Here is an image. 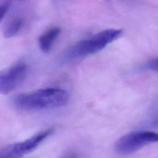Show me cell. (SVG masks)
I'll use <instances>...</instances> for the list:
<instances>
[{"instance_id": "1", "label": "cell", "mask_w": 158, "mask_h": 158, "mask_svg": "<svg viewBox=\"0 0 158 158\" xmlns=\"http://www.w3.org/2000/svg\"><path fill=\"white\" fill-rule=\"evenodd\" d=\"M69 94L58 88H46L25 93L13 98L14 106L21 110H34L60 107L69 101Z\"/></svg>"}, {"instance_id": "2", "label": "cell", "mask_w": 158, "mask_h": 158, "mask_svg": "<svg viewBox=\"0 0 158 158\" xmlns=\"http://www.w3.org/2000/svg\"><path fill=\"white\" fill-rule=\"evenodd\" d=\"M122 34L120 29L110 28L102 30L90 38L80 40L66 51L63 57L64 60L68 62L99 52L120 38Z\"/></svg>"}, {"instance_id": "3", "label": "cell", "mask_w": 158, "mask_h": 158, "mask_svg": "<svg viewBox=\"0 0 158 158\" xmlns=\"http://www.w3.org/2000/svg\"><path fill=\"white\" fill-rule=\"evenodd\" d=\"M156 133L148 130H136L126 133L120 137L115 144L116 151L124 156L133 154L144 146L157 142Z\"/></svg>"}, {"instance_id": "4", "label": "cell", "mask_w": 158, "mask_h": 158, "mask_svg": "<svg viewBox=\"0 0 158 158\" xmlns=\"http://www.w3.org/2000/svg\"><path fill=\"white\" fill-rule=\"evenodd\" d=\"M50 128L41 131L25 140L9 144L0 149V158H21L34 151L52 133Z\"/></svg>"}, {"instance_id": "5", "label": "cell", "mask_w": 158, "mask_h": 158, "mask_svg": "<svg viewBox=\"0 0 158 158\" xmlns=\"http://www.w3.org/2000/svg\"><path fill=\"white\" fill-rule=\"evenodd\" d=\"M27 66L19 62L0 71V94H7L17 89L25 80Z\"/></svg>"}, {"instance_id": "6", "label": "cell", "mask_w": 158, "mask_h": 158, "mask_svg": "<svg viewBox=\"0 0 158 158\" xmlns=\"http://www.w3.org/2000/svg\"><path fill=\"white\" fill-rule=\"evenodd\" d=\"M61 33L60 28L53 27L45 31L38 38V44L43 52H48Z\"/></svg>"}, {"instance_id": "7", "label": "cell", "mask_w": 158, "mask_h": 158, "mask_svg": "<svg viewBox=\"0 0 158 158\" xmlns=\"http://www.w3.org/2000/svg\"><path fill=\"white\" fill-rule=\"evenodd\" d=\"M23 24V20L21 18H15L10 22L5 27L3 35L5 38H11L20 30Z\"/></svg>"}, {"instance_id": "8", "label": "cell", "mask_w": 158, "mask_h": 158, "mask_svg": "<svg viewBox=\"0 0 158 158\" xmlns=\"http://www.w3.org/2000/svg\"><path fill=\"white\" fill-rule=\"evenodd\" d=\"M143 69L157 72V58H152L148 60L142 67Z\"/></svg>"}, {"instance_id": "9", "label": "cell", "mask_w": 158, "mask_h": 158, "mask_svg": "<svg viewBox=\"0 0 158 158\" xmlns=\"http://www.w3.org/2000/svg\"><path fill=\"white\" fill-rule=\"evenodd\" d=\"M9 6L10 5L9 3H4L0 5V22L3 19L4 17L8 11Z\"/></svg>"}, {"instance_id": "10", "label": "cell", "mask_w": 158, "mask_h": 158, "mask_svg": "<svg viewBox=\"0 0 158 158\" xmlns=\"http://www.w3.org/2000/svg\"><path fill=\"white\" fill-rule=\"evenodd\" d=\"M61 158H78V156L75 152L69 151V152L65 154Z\"/></svg>"}]
</instances>
